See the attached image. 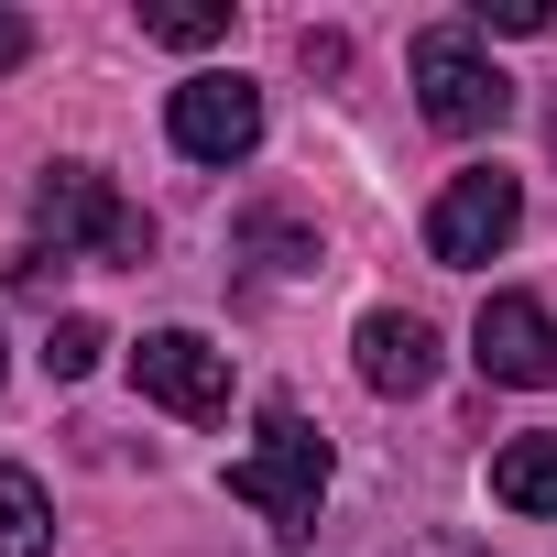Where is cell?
Returning <instances> with one entry per match:
<instances>
[{
    "instance_id": "6da1fadb",
    "label": "cell",
    "mask_w": 557,
    "mask_h": 557,
    "mask_svg": "<svg viewBox=\"0 0 557 557\" xmlns=\"http://www.w3.org/2000/svg\"><path fill=\"white\" fill-rule=\"evenodd\" d=\"M318 492H329V437H318L296 405H262L251 459H230V503H251L285 546H307V535H318Z\"/></svg>"
},
{
    "instance_id": "7a4b0ae2",
    "label": "cell",
    "mask_w": 557,
    "mask_h": 557,
    "mask_svg": "<svg viewBox=\"0 0 557 557\" xmlns=\"http://www.w3.org/2000/svg\"><path fill=\"white\" fill-rule=\"evenodd\" d=\"M34 251H45V262L99 251V262H132V273H143V262H153V219L121 208L99 164H45V175H34Z\"/></svg>"
},
{
    "instance_id": "3957f363",
    "label": "cell",
    "mask_w": 557,
    "mask_h": 557,
    "mask_svg": "<svg viewBox=\"0 0 557 557\" xmlns=\"http://www.w3.org/2000/svg\"><path fill=\"white\" fill-rule=\"evenodd\" d=\"M416 110L437 121V132H503V110H513V77L470 45V34H416Z\"/></svg>"
},
{
    "instance_id": "277c9868",
    "label": "cell",
    "mask_w": 557,
    "mask_h": 557,
    "mask_svg": "<svg viewBox=\"0 0 557 557\" xmlns=\"http://www.w3.org/2000/svg\"><path fill=\"white\" fill-rule=\"evenodd\" d=\"M513 230H524V186H513L503 164H470V175H448V197L426 208V262L470 273V262H492Z\"/></svg>"
},
{
    "instance_id": "5b68a950",
    "label": "cell",
    "mask_w": 557,
    "mask_h": 557,
    "mask_svg": "<svg viewBox=\"0 0 557 557\" xmlns=\"http://www.w3.org/2000/svg\"><path fill=\"white\" fill-rule=\"evenodd\" d=\"M164 132H175L186 164H240L262 143V88L251 77H186L175 110H164Z\"/></svg>"
},
{
    "instance_id": "8992f818",
    "label": "cell",
    "mask_w": 557,
    "mask_h": 557,
    "mask_svg": "<svg viewBox=\"0 0 557 557\" xmlns=\"http://www.w3.org/2000/svg\"><path fill=\"white\" fill-rule=\"evenodd\" d=\"M132 383H143L164 416H186V426L230 416V350H208L197 329H153V339L132 350Z\"/></svg>"
},
{
    "instance_id": "52a82bcc",
    "label": "cell",
    "mask_w": 557,
    "mask_h": 557,
    "mask_svg": "<svg viewBox=\"0 0 557 557\" xmlns=\"http://www.w3.org/2000/svg\"><path fill=\"white\" fill-rule=\"evenodd\" d=\"M470 361H481V383H513V394H535V383H557V318L535 307V296H481V329H470Z\"/></svg>"
},
{
    "instance_id": "ba28073f",
    "label": "cell",
    "mask_w": 557,
    "mask_h": 557,
    "mask_svg": "<svg viewBox=\"0 0 557 557\" xmlns=\"http://www.w3.org/2000/svg\"><path fill=\"white\" fill-rule=\"evenodd\" d=\"M350 350H361V383H372V394H426V383H437V329L405 318V307H372Z\"/></svg>"
},
{
    "instance_id": "9c48e42d",
    "label": "cell",
    "mask_w": 557,
    "mask_h": 557,
    "mask_svg": "<svg viewBox=\"0 0 557 557\" xmlns=\"http://www.w3.org/2000/svg\"><path fill=\"white\" fill-rule=\"evenodd\" d=\"M492 503H513V513H557V437H513V448H492Z\"/></svg>"
},
{
    "instance_id": "30bf717a",
    "label": "cell",
    "mask_w": 557,
    "mask_h": 557,
    "mask_svg": "<svg viewBox=\"0 0 557 557\" xmlns=\"http://www.w3.org/2000/svg\"><path fill=\"white\" fill-rule=\"evenodd\" d=\"M45 546H55V503H45V481L0 459V557H45Z\"/></svg>"
},
{
    "instance_id": "8fae6325",
    "label": "cell",
    "mask_w": 557,
    "mask_h": 557,
    "mask_svg": "<svg viewBox=\"0 0 557 557\" xmlns=\"http://www.w3.org/2000/svg\"><path fill=\"white\" fill-rule=\"evenodd\" d=\"M143 34H153V45H175V55H197V45H219V34H230V0H153Z\"/></svg>"
},
{
    "instance_id": "7c38bea8",
    "label": "cell",
    "mask_w": 557,
    "mask_h": 557,
    "mask_svg": "<svg viewBox=\"0 0 557 557\" xmlns=\"http://www.w3.org/2000/svg\"><path fill=\"white\" fill-rule=\"evenodd\" d=\"M99 350H110V329H99V318H55V329H45V372H55V383L99 372Z\"/></svg>"
},
{
    "instance_id": "4fadbf2b",
    "label": "cell",
    "mask_w": 557,
    "mask_h": 557,
    "mask_svg": "<svg viewBox=\"0 0 557 557\" xmlns=\"http://www.w3.org/2000/svg\"><path fill=\"white\" fill-rule=\"evenodd\" d=\"M470 23H481V34H546L557 12H546V0H481Z\"/></svg>"
},
{
    "instance_id": "5bb4252c",
    "label": "cell",
    "mask_w": 557,
    "mask_h": 557,
    "mask_svg": "<svg viewBox=\"0 0 557 557\" xmlns=\"http://www.w3.org/2000/svg\"><path fill=\"white\" fill-rule=\"evenodd\" d=\"M23 55H34V23H23V12H0V77H12Z\"/></svg>"
},
{
    "instance_id": "9a60e30c",
    "label": "cell",
    "mask_w": 557,
    "mask_h": 557,
    "mask_svg": "<svg viewBox=\"0 0 557 557\" xmlns=\"http://www.w3.org/2000/svg\"><path fill=\"white\" fill-rule=\"evenodd\" d=\"M546 143H557V110H546Z\"/></svg>"
}]
</instances>
